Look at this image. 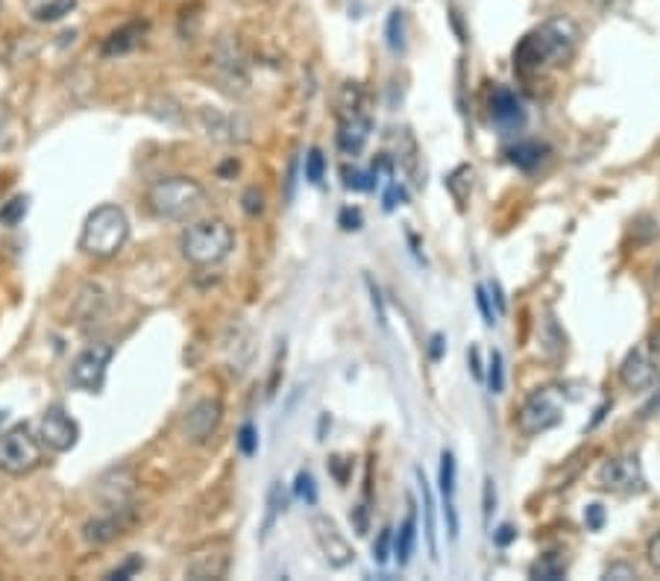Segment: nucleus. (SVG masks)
<instances>
[{
  "label": "nucleus",
  "instance_id": "24",
  "mask_svg": "<svg viewBox=\"0 0 660 581\" xmlns=\"http://www.w3.org/2000/svg\"><path fill=\"white\" fill-rule=\"evenodd\" d=\"M473 179H475V171L470 165H458L455 171L447 176V191L452 194V200L458 202V209H464L466 202H470Z\"/></svg>",
  "mask_w": 660,
  "mask_h": 581
},
{
  "label": "nucleus",
  "instance_id": "37",
  "mask_svg": "<svg viewBox=\"0 0 660 581\" xmlns=\"http://www.w3.org/2000/svg\"><path fill=\"white\" fill-rule=\"evenodd\" d=\"M141 567H144V561H141L139 555H130V558H127V561H123L121 567H114V570H109V572H106V579H109V581H118V579H132V575H135V572H139Z\"/></svg>",
  "mask_w": 660,
  "mask_h": 581
},
{
  "label": "nucleus",
  "instance_id": "20",
  "mask_svg": "<svg viewBox=\"0 0 660 581\" xmlns=\"http://www.w3.org/2000/svg\"><path fill=\"white\" fill-rule=\"evenodd\" d=\"M570 570V561L561 552H546L540 555L531 567H528V579L537 581H561Z\"/></svg>",
  "mask_w": 660,
  "mask_h": 581
},
{
  "label": "nucleus",
  "instance_id": "11",
  "mask_svg": "<svg viewBox=\"0 0 660 581\" xmlns=\"http://www.w3.org/2000/svg\"><path fill=\"white\" fill-rule=\"evenodd\" d=\"M135 517L132 505H114V508H103V514H97L82 526V537L91 546H106L112 544L114 537H121L127 531V526Z\"/></svg>",
  "mask_w": 660,
  "mask_h": 581
},
{
  "label": "nucleus",
  "instance_id": "5",
  "mask_svg": "<svg viewBox=\"0 0 660 581\" xmlns=\"http://www.w3.org/2000/svg\"><path fill=\"white\" fill-rule=\"evenodd\" d=\"M42 464V438L26 423H15L0 435V470L9 475L33 473Z\"/></svg>",
  "mask_w": 660,
  "mask_h": 581
},
{
  "label": "nucleus",
  "instance_id": "49",
  "mask_svg": "<svg viewBox=\"0 0 660 581\" xmlns=\"http://www.w3.org/2000/svg\"><path fill=\"white\" fill-rule=\"evenodd\" d=\"M654 414H660V391L649 399V405H642L640 408V417L642 420H649V417H654Z\"/></svg>",
  "mask_w": 660,
  "mask_h": 581
},
{
  "label": "nucleus",
  "instance_id": "44",
  "mask_svg": "<svg viewBox=\"0 0 660 581\" xmlns=\"http://www.w3.org/2000/svg\"><path fill=\"white\" fill-rule=\"evenodd\" d=\"M493 540H496V546H508L517 540V531H514V526H499L493 531Z\"/></svg>",
  "mask_w": 660,
  "mask_h": 581
},
{
  "label": "nucleus",
  "instance_id": "15",
  "mask_svg": "<svg viewBox=\"0 0 660 581\" xmlns=\"http://www.w3.org/2000/svg\"><path fill=\"white\" fill-rule=\"evenodd\" d=\"M220 417H223V408H220L218 399H200L191 412L185 414V435L202 443V440H209L218 431Z\"/></svg>",
  "mask_w": 660,
  "mask_h": 581
},
{
  "label": "nucleus",
  "instance_id": "23",
  "mask_svg": "<svg viewBox=\"0 0 660 581\" xmlns=\"http://www.w3.org/2000/svg\"><path fill=\"white\" fill-rule=\"evenodd\" d=\"M546 153H549V147L540 141H519L510 147V165L519 167V171H535L546 158Z\"/></svg>",
  "mask_w": 660,
  "mask_h": 581
},
{
  "label": "nucleus",
  "instance_id": "31",
  "mask_svg": "<svg viewBox=\"0 0 660 581\" xmlns=\"http://www.w3.org/2000/svg\"><path fill=\"white\" fill-rule=\"evenodd\" d=\"M326 176V156L320 147H311L306 156V179L311 185H320Z\"/></svg>",
  "mask_w": 660,
  "mask_h": 581
},
{
  "label": "nucleus",
  "instance_id": "52",
  "mask_svg": "<svg viewBox=\"0 0 660 581\" xmlns=\"http://www.w3.org/2000/svg\"><path fill=\"white\" fill-rule=\"evenodd\" d=\"M651 352H654V355L660 359V329H654V332H651Z\"/></svg>",
  "mask_w": 660,
  "mask_h": 581
},
{
  "label": "nucleus",
  "instance_id": "54",
  "mask_svg": "<svg viewBox=\"0 0 660 581\" xmlns=\"http://www.w3.org/2000/svg\"><path fill=\"white\" fill-rule=\"evenodd\" d=\"M658 282H660V267H658Z\"/></svg>",
  "mask_w": 660,
  "mask_h": 581
},
{
  "label": "nucleus",
  "instance_id": "13",
  "mask_svg": "<svg viewBox=\"0 0 660 581\" xmlns=\"http://www.w3.org/2000/svg\"><path fill=\"white\" fill-rule=\"evenodd\" d=\"M491 118L502 132H514L526 123V106L517 91L508 86H496L491 95Z\"/></svg>",
  "mask_w": 660,
  "mask_h": 581
},
{
  "label": "nucleus",
  "instance_id": "41",
  "mask_svg": "<svg viewBox=\"0 0 660 581\" xmlns=\"http://www.w3.org/2000/svg\"><path fill=\"white\" fill-rule=\"evenodd\" d=\"M584 523H587V528L598 531V528L605 526V508L602 505H587L584 508Z\"/></svg>",
  "mask_w": 660,
  "mask_h": 581
},
{
  "label": "nucleus",
  "instance_id": "7",
  "mask_svg": "<svg viewBox=\"0 0 660 581\" xmlns=\"http://www.w3.org/2000/svg\"><path fill=\"white\" fill-rule=\"evenodd\" d=\"M114 347L106 341L88 343L86 350L79 352L74 364H70V382L79 387V391H88V394H97L106 382V370L112 364Z\"/></svg>",
  "mask_w": 660,
  "mask_h": 581
},
{
  "label": "nucleus",
  "instance_id": "12",
  "mask_svg": "<svg viewBox=\"0 0 660 581\" xmlns=\"http://www.w3.org/2000/svg\"><path fill=\"white\" fill-rule=\"evenodd\" d=\"M619 379H623V385L628 391H651L660 382L658 361L651 359L642 347H634L619 364Z\"/></svg>",
  "mask_w": 660,
  "mask_h": 581
},
{
  "label": "nucleus",
  "instance_id": "27",
  "mask_svg": "<svg viewBox=\"0 0 660 581\" xmlns=\"http://www.w3.org/2000/svg\"><path fill=\"white\" fill-rule=\"evenodd\" d=\"M387 44H391V51L394 53L405 51V12L403 9H394L391 18H387Z\"/></svg>",
  "mask_w": 660,
  "mask_h": 581
},
{
  "label": "nucleus",
  "instance_id": "8",
  "mask_svg": "<svg viewBox=\"0 0 660 581\" xmlns=\"http://www.w3.org/2000/svg\"><path fill=\"white\" fill-rule=\"evenodd\" d=\"M598 484L619 496H634L646 491V475H642L640 458L637 456H614L598 467Z\"/></svg>",
  "mask_w": 660,
  "mask_h": 581
},
{
  "label": "nucleus",
  "instance_id": "29",
  "mask_svg": "<svg viewBox=\"0 0 660 581\" xmlns=\"http://www.w3.org/2000/svg\"><path fill=\"white\" fill-rule=\"evenodd\" d=\"M26 209H30V200H26V197H12V200L0 209V223H3V227H18V223L24 220Z\"/></svg>",
  "mask_w": 660,
  "mask_h": 581
},
{
  "label": "nucleus",
  "instance_id": "38",
  "mask_svg": "<svg viewBox=\"0 0 660 581\" xmlns=\"http://www.w3.org/2000/svg\"><path fill=\"white\" fill-rule=\"evenodd\" d=\"M391 544H394V531H391V528H382L376 544H373V561L387 563V558H391Z\"/></svg>",
  "mask_w": 660,
  "mask_h": 581
},
{
  "label": "nucleus",
  "instance_id": "39",
  "mask_svg": "<svg viewBox=\"0 0 660 581\" xmlns=\"http://www.w3.org/2000/svg\"><path fill=\"white\" fill-rule=\"evenodd\" d=\"M382 200H385V211H394L396 206H403V202L408 200V194H405V188L396 183V179H391V183L385 185V197H382Z\"/></svg>",
  "mask_w": 660,
  "mask_h": 581
},
{
  "label": "nucleus",
  "instance_id": "9",
  "mask_svg": "<svg viewBox=\"0 0 660 581\" xmlns=\"http://www.w3.org/2000/svg\"><path fill=\"white\" fill-rule=\"evenodd\" d=\"M38 438H42V447L53 452H70L77 447L79 426L62 405H51L38 420Z\"/></svg>",
  "mask_w": 660,
  "mask_h": 581
},
{
  "label": "nucleus",
  "instance_id": "45",
  "mask_svg": "<svg viewBox=\"0 0 660 581\" xmlns=\"http://www.w3.org/2000/svg\"><path fill=\"white\" fill-rule=\"evenodd\" d=\"M341 227L343 229H359L361 227V211L359 209H343L341 211Z\"/></svg>",
  "mask_w": 660,
  "mask_h": 581
},
{
  "label": "nucleus",
  "instance_id": "35",
  "mask_svg": "<svg viewBox=\"0 0 660 581\" xmlns=\"http://www.w3.org/2000/svg\"><path fill=\"white\" fill-rule=\"evenodd\" d=\"M602 579L605 581H634V579H640V575H637V567H634V563L616 561V563H610L605 572H602Z\"/></svg>",
  "mask_w": 660,
  "mask_h": 581
},
{
  "label": "nucleus",
  "instance_id": "2",
  "mask_svg": "<svg viewBox=\"0 0 660 581\" xmlns=\"http://www.w3.org/2000/svg\"><path fill=\"white\" fill-rule=\"evenodd\" d=\"M209 194L200 183H194L188 176H165L150 185L147 206L150 211L162 220H174V223H188V220L200 218L206 209Z\"/></svg>",
  "mask_w": 660,
  "mask_h": 581
},
{
  "label": "nucleus",
  "instance_id": "43",
  "mask_svg": "<svg viewBox=\"0 0 660 581\" xmlns=\"http://www.w3.org/2000/svg\"><path fill=\"white\" fill-rule=\"evenodd\" d=\"M443 350H447V338L443 335H431V343H429V359L431 361H440L443 359Z\"/></svg>",
  "mask_w": 660,
  "mask_h": 581
},
{
  "label": "nucleus",
  "instance_id": "6",
  "mask_svg": "<svg viewBox=\"0 0 660 581\" xmlns=\"http://www.w3.org/2000/svg\"><path fill=\"white\" fill-rule=\"evenodd\" d=\"M563 412H566V399H563L558 387H537L535 394L528 396L522 408H519L517 429L526 438L543 435V431L554 429L563 420Z\"/></svg>",
  "mask_w": 660,
  "mask_h": 581
},
{
  "label": "nucleus",
  "instance_id": "18",
  "mask_svg": "<svg viewBox=\"0 0 660 581\" xmlns=\"http://www.w3.org/2000/svg\"><path fill=\"white\" fill-rule=\"evenodd\" d=\"M132 479L130 470H109L100 479V500L103 508H114V505H132Z\"/></svg>",
  "mask_w": 660,
  "mask_h": 581
},
{
  "label": "nucleus",
  "instance_id": "26",
  "mask_svg": "<svg viewBox=\"0 0 660 581\" xmlns=\"http://www.w3.org/2000/svg\"><path fill=\"white\" fill-rule=\"evenodd\" d=\"M285 505H288V493L282 487V482H271V491H267V511H264V523H262V540L273 531L279 514H285Z\"/></svg>",
  "mask_w": 660,
  "mask_h": 581
},
{
  "label": "nucleus",
  "instance_id": "10",
  "mask_svg": "<svg viewBox=\"0 0 660 581\" xmlns=\"http://www.w3.org/2000/svg\"><path fill=\"white\" fill-rule=\"evenodd\" d=\"M311 531H315V540L320 546V552L329 561V567L334 570H343L346 563H352L355 552H352L350 540L343 537V531L338 528L332 517H326V514H315L311 517Z\"/></svg>",
  "mask_w": 660,
  "mask_h": 581
},
{
  "label": "nucleus",
  "instance_id": "16",
  "mask_svg": "<svg viewBox=\"0 0 660 581\" xmlns=\"http://www.w3.org/2000/svg\"><path fill=\"white\" fill-rule=\"evenodd\" d=\"M229 572V555L227 549H206L197 552L185 567V575L194 581H218Z\"/></svg>",
  "mask_w": 660,
  "mask_h": 581
},
{
  "label": "nucleus",
  "instance_id": "30",
  "mask_svg": "<svg viewBox=\"0 0 660 581\" xmlns=\"http://www.w3.org/2000/svg\"><path fill=\"white\" fill-rule=\"evenodd\" d=\"M487 387H491V394H502V387H505V361H502L499 350H493L491 361H487Z\"/></svg>",
  "mask_w": 660,
  "mask_h": 581
},
{
  "label": "nucleus",
  "instance_id": "51",
  "mask_svg": "<svg viewBox=\"0 0 660 581\" xmlns=\"http://www.w3.org/2000/svg\"><path fill=\"white\" fill-rule=\"evenodd\" d=\"M466 361H470V370H473L475 379H482V364H479V347H470V352H466Z\"/></svg>",
  "mask_w": 660,
  "mask_h": 581
},
{
  "label": "nucleus",
  "instance_id": "33",
  "mask_svg": "<svg viewBox=\"0 0 660 581\" xmlns=\"http://www.w3.org/2000/svg\"><path fill=\"white\" fill-rule=\"evenodd\" d=\"M343 185L350 191H370L373 188V176L359 171V167H343Z\"/></svg>",
  "mask_w": 660,
  "mask_h": 581
},
{
  "label": "nucleus",
  "instance_id": "40",
  "mask_svg": "<svg viewBox=\"0 0 660 581\" xmlns=\"http://www.w3.org/2000/svg\"><path fill=\"white\" fill-rule=\"evenodd\" d=\"M244 211L246 215H262L264 211V194L258 188H246L244 191Z\"/></svg>",
  "mask_w": 660,
  "mask_h": 581
},
{
  "label": "nucleus",
  "instance_id": "36",
  "mask_svg": "<svg viewBox=\"0 0 660 581\" xmlns=\"http://www.w3.org/2000/svg\"><path fill=\"white\" fill-rule=\"evenodd\" d=\"M475 303H479V311H482L484 324L487 326L496 324V311H493V299H491V290H487V285H475Z\"/></svg>",
  "mask_w": 660,
  "mask_h": 581
},
{
  "label": "nucleus",
  "instance_id": "22",
  "mask_svg": "<svg viewBox=\"0 0 660 581\" xmlns=\"http://www.w3.org/2000/svg\"><path fill=\"white\" fill-rule=\"evenodd\" d=\"M417 482H420V496H422V514H426V544H429L431 561H438V523H435V500H431V487L426 482L422 470H417Z\"/></svg>",
  "mask_w": 660,
  "mask_h": 581
},
{
  "label": "nucleus",
  "instance_id": "25",
  "mask_svg": "<svg viewBox=\"0 0 660 581\" xmlns=\"http://www.w3.org/2000/svg\"><path fill=\"white\" fill-rule=\"evenodd\" d=\"M74 7H77V0H33L30 3V15L35 21H42V24H53V21L70 15Z\"/></svg>",
  "mask_w": 660,
  "mask_h": 581
},
{
  "label": "nucleus",
  "instance_id": "3",
  "mask_svg": "<svg viewBox=\"0 0 660 581\" xmlns=\"http://www.w3.org/2000/svg\"><path fill=\"white\" fill-rule=\"evenodd\" d=\"M130 241V218L121 206L103 202L88 211L86 223L79 229V250L91 259H114Z\"/></svg>",
  "mask_w": 660,
  "mask_h": 581
},
{
  "label": "nucleus",
  "instance_id": "50",
  "mask_svg": "<svg viewBox=\"0 0 660 581\" xmlns=\"http://www.w3.org/2000/svg\"><path fill=\"white\" fill-rule=\"evenodd\" d=\"M294 185H297V158H290L288 188H285V200H294Z\"/></svg>",
  "mask_w": 660,
  "mask_h": 581
},
{
  "label": "nucleus",
  "instance_id": "17",
  "mask_svg": "<svg viewBox=\"0 0 660 581\" xmlns=\"http://www.w3.org/2000/svg\"><path fill=\"white\" fill-rule=\"evenodd\" d=\"M144 33H147V24H144V21H130V24L118 26L114 33L106 35L100 56L112 59V56H123V53L135 51L141 44V39H144Z\"/></svg>",
  "mask_w": 660,
  "mask_h": 581
},
{
  "label": "nucleus",
  "instance_id": "14",
  "mask_svg": "<svg viewBox=\"0 0 660 581\" xmlns=\"http://www.w3.org/2000/svg\"><path fill=\"white\" fill-rule=\"evenodd\" d=\"M370 132H373V114H370V109L341 114V118H338V147H341L346 156H359L361 150H364V144L370 141Z\"/></svg>",
  "mask_w": 660,
  "mask_h": 581
},
{
  "label": "nucleus",
  "instance_id": "48",
  "mask_svg": "<svg viewBox=\"0 0 660 581\" xmlns=\"http://www.w3.org/2000/svg\"><path fill=\"white\" fill-rule=\"evenodd\" d=\"M487 290H491V297L496 299V315H505V294H502L499 282H491V285H487Z\"/></svg>",
  "mask_w": 660,
  "mask_h": 581
},
{
  "label": "nucleus",
  "instance_id": "1",
  "mask_svg": "<svg viewBox=\"0 0 660 581\" xmlns=\"http://www.w3.org/2000/svg\"><path fill=\"white\" fill-rule=\"evenodd\" d=\"M581 42L579 24L566 15H554L519 39L514 47V70L519 77H537L546 70L561 68L575 56Z\"/></svg>",
  "mask_w": 660,
  "mask_h": 581
},
{
  "label": "nucleus",
  "instance_id": "53",
  "mask_svg": "<svg viewBox=\"0 0 660 581\" xmlns=\"http://www.w3.org/2000/svg\"><path fill=\"white\" fill-rule=\"evenodd\" d=\"M3 123H7V103H0V130H3Z\"/></svg>",
  "mask_w": 660,
  "mask_h": 581
},
{
  "label": "nucleus",
  "instance_id": "4",
  "mask_svg": "<svg viewBox=\"0 0 660 581\" xmlns=\"http://www.w3.org/2000/svg\"><path fill=\"white\" fill-rule=\"evenodd\" d=\"M179 250H183L185 262L197 264V267H211V264L229 259V253L235 250V232L220 218L197 220L179 238Z\"/></svg>",
  "mask_w": 660,
  "mask_h": 581
},
{
  "label": "nucleus",
  "instance_id": "47",
  "mask_svg": "<svg viewBox=\"0 0 660 581\" xmlns=\"http://www.w3.org/2000/svg\"><path fill=\"white\" fill-rule=\"evenodd\" d=\"M447 519H449V537L458 540V511L452 505V500H447Z\"/></svg>",
  "mask_w": 660,
  "mask_h": 581
},
{
  "label": "nucleus",
  "instance_id": "46",
  "mask_svg": "<svg viewBox=\"0 0 660 581\" xmlns=\"http://www.w3.org/2000/svg\"><path fill=\"white\" fill-rule=\"evenodd\" d=\"M649 563L654 567V572H660V531L649 540Z\"/></svg>",
  "mask_w": 660,
  "mask_h": 581
},
{
  "label": "nucleus",
  "instance_id": "21",
  "mask_svg": "<svg viewBox=\"0 0 660 581\" xmlns=\"http://www.w3.org/2000/svg\"><path fill=\"white\" fill-rule=\"evenodd\" d=\"M414 544H417V511H414V502H411V511L405 514L403 526H399V535H396L394 540V555L396 561H399V567H405V563L411 561Z\"/></svg>",
  "mask_w": 660,
  "mask_h": 581
},
{
  "label": "nucleus",
  "instance_id": "34",
  "mask_svg": "<svg viewBox=\"0 0 660 581\" xmlns=\"http://www.w3.org/2000/svg\"><path fill=\"white\" fill-rule=\"evenodd\" d=\"M294 491H297L299 500H306L308 505H315V502H317L315 475L308 473V470H299V473H297V484H294Z\"/></svg>",
  "mask_w": 660,
  "mask_h": 581
},
{
  "label": "nucleus",
  "instance_id": "42",
  "mask_svg": "<svg viewBox=\"0 0 660 581\" xmlns=\"http://www.w3.org/2000/svg\"><path fill=\"white\" fill-rule=\"evenodd\" d=\"M493 508H496V487H493V479L487 475L484 479V519H491Z\"/></svg>",
  "mask_w": 660,
  "mask_h": 581
},
{
  "label": "nucleus",
  "instance_id": "28",
  "mask_svg": "<svg viewBox=\"0 0 660 581\" xmlns=\"http://www.w3.org/2000/svg\"><path fill=\"white\" fill-rule=\"evenodd\" d=\"M440 491L447 500H452V493H455V456L449 449L440 452Z\"/></svg>",
  "mask_w": 660,
  "mask_h": 581
},
{
  "label": "nucleus",
  "instance_id": "19",
  "mask_svg": "<svg viewBox=\"0 0 660 581\" xmlns=\"http://www.w3.org/2000/svg\"><path fill=\"white\" fill-rule=\"evenodd\" d=\"M227 359L232 373H244L250 359H253V335L246 326H235L227 338Z\"/></svg>",
  "mask_w": 660,
  "mask_h": 581
},
{
  "label": "nucleus",
  "instance_id": "32",
  "mask_svg": "<svg viewBox=\"0 0 660 581\" xmlns=\"http://www.w3.org/2000/svg\"><path fill=\"white\" fill-rule=\"evenodd\" d=\"M238 449H241V456L253 458L255 452H258V431H255L253 423H244L241 429H238V438H235Z\"/></svg>",
  "mask_w": 660,
  "mask_h": 581
}]
</instances>
